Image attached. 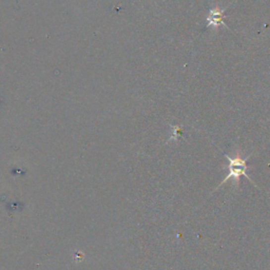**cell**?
Returning a JSON list of instances; mask_svg holds the SVG:
<instances>
[{
	"label": "cell",
	"instance_id": "obj_1",
	"mask_svg": "<svg viewBox=\"0 0 270 270\" xmlns=\"http://www.w3.org/2000/svg\"><path fill=\"white\" fill-rule=\"evenodd\" d=\"M251 155L252 154L248 155V157H246V158H243V155H242V153H241V151L239 149L236 150V152H235L233 158H231L230 155L224 154L225 159L228 161V165L223 166L222 169H226L228 171V173H227L226 177L224 178V181L216 187V191L218 189L219 187H222L223 185H225L229 181V179H232L234 187L238 188L240 186V182H241L240 178H241V176H245L246 178H248V181L251 184H253V186L258 187L255 183H253V181L249 177V175L247 174V171H249V170L252 169L251 167H249L247 165V161L250 159Z\"/></svg>",
	"mask_w": 270,
	"mask_h": 270
},
{
	"label": "cell",
	"instance_id": "obj_2",
	"mask_svg": "<svg viewBox=\"0 0 270 270\" xmlns=\"http://www.w3.org/2000/svg\"><path fill=\"white\" fill-rule=\"evenodd\" d=\"M226 18L225 16V11H216V10H211L210 14L208 16V26L212 27H218L219 24H224L226 26L224 19Z\"/></svg>",
	"mask_w": 270,
	"mask_h": 270
}]
</instances>
